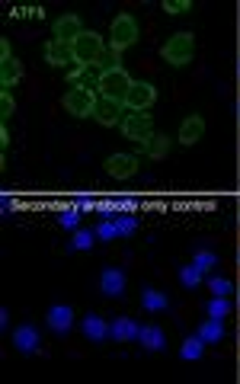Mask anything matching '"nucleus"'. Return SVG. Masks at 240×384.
<instances>
[{
	"mask_svg": "<svg viewBox=\"0 0 240 384\" xmlns=\"http://www.w3.org/2000/svg\"><path fill=\"white\" fill-rule=\"evenodd\" d=\"M97 237H99V240H112V237H119L116 221H109V218H106V221H99L97 224Z\"/></svg>",
	"mask_w": 240,
	"mask_h": 384,
	"instance_id": "7c9ffc66",
	"label": "nucleus"
},
{
	"mask_svg": "<svg viewBox=\"0 0 240 384\" xmlns=\"http://www.w3.org/2000/svg\"><path fill=\"white\" fill-rule=\"evenodd\" d=\"M84 336L87 339H93V343H103L106 336H109V324H106L103 317H99V314H87L84 317Z\"/></svg>",
	"mask_w": 240,
	"mask_h": 384,
	"instance_id": "dca6fc26",
	"label": "nucleus"
},
{
	"mask_svg": "<svg viewBox=\"0 0 240 384\" xmlns=\"http://www.w3.org/2000/svg\"><path fill=\"white\" fill-rule=\"evenodd\" d=\"M199 336L205 339L208 346H214V343H221V339H224V324H221V320H214V317H208L205 324L199 326Z\"/></svg>",
	"mask_w": 240,
	"mask_h": 384,
	"instance_id": "412c9836",
	"label": "nucleus"
},
{
	"mask_svg": "<svg viewBox=\"0 0 240 384\" xmlns=\"http://www.w3.org/2000/svg\"><path fill=\"white\" fill-rule=\"evenodd\" d=\"M135 42H138V19L131 13H119L112 19V51L119 55V51H125Z\"/></svg>",
	"mask_w": 240,
	"mask_h": 384,
	"instance_id": "7ed1b4c3",
	"label": "nucleus"
},
{
	"mask_svg": "<svg viewBox=\"0 0 240 384\" xmlns=\"http://www.w3.org/2000/svg\"><path fill=\"white\" fill-rule=\"evenodd\" d=\"M39 343H42V336L33 324H20L13 330V346L23 352V356H33V352L39 349Z\"/></svg>",
	"mask_w": 240,
	"mask_h": 384,
	"instance_id": "9d476101",
	"label": "nucleus"
},
{
	"mask_svg": "<svg viewBox=\"0 0 240 384\" xmlns=\"http://www.w3.org/2000/svg\"><path fill=\"white\" fill-rule=\"evenodd\" d=\"M20 80H23V64L16 61V55L10 51V42L4 38L0 42V83H4V90H13Z\"/></svg>",
	"mask_w": 240,
	"mask_h": 384,
	"instance_id": "20e7f679",
	"label": "nucleus"
},
{
	"mask_svg": "<svg viewBox=\"0 0 240 384\" xmlns=\"http://www.w3.org/2000/svg\"><path fill=\"white\" fill-rule=\"evenodd\" d=\"M58 221H61V228H77L80 224V208H61Z\"/></svg>",
	"mask_w": 240,
	"mask_h": 384,
	"instance_id": "c756f323",
	"label": "nucleus"
},
{
	"mask_svg": "<svg viewBox=\"0 0 240 384\" xmlns=\"http://www.w3.org/2000/svg\"><path fill=\"white\" fill-rule=\"evenodd\" d=\"M65 109L77 119H87V115L97 112V96L93 90H80V87H71V93L65 96Z\"/></svg>",
	"mask_w": 240,
	"mask_h": 384,
	"instance_id": "423d86ee",
	"label": "nucleus"
},
{
	"mask_svg": "<svg viewBox=\"0 0 240 384\" xmlns=\"http://www.w3.org/2000/svg\"><path fill=\"white\" fill-rule=\"evenodd\" d=\"M45 324H48V330H55V333H67L74 326V307L71 304H52L45 314Z\"/></svg>",
	"mask_w": 240,
	"mask_h": 384,
	"instance_id": "1a4fd4ad",
	"label": "nucleus"
},
{
	"mask_svg": "<svg viewBox=\"0 0 240 384\" xmlns=\"http://www.w3.org/2000/svg\"><path fill=\"white\" fill-rule=\"evenodd\" d=\"M141 304H144V311H163V307H167V294L157 292V288H144Z\"/></svg>",
	"mask_w": 240,
	"mask_h": 384,
	"instance_id": "4be33fe9",
	"label": "nucleus"
},
{
	"mask_svg": "<svg viewBox=\"0 0 240 384\" xmlns=\"http://www.w3.org/2000/svg\"><path fill=\"white\" fill-rule=\"evenodd\" d=\"M192 262L202 269V272H212V269H218V256H214V253H208V250H199Z\"/></svg>",
	"mask_w": 240,
	"mask_h": 384,
	"instance_id": "a878e982",
	"label": "nucleus"
},
{
	"mask_svg": "<svg viewBox=\"0 0 240 384\" xmlns=\"http://www.w3.org/2000/svg\"><path fill=\"white\" fill-rule=\"evenodd\" d=\"M122 132H125V138H131V141H148L151 138V115H144V112L125 115Z\"/></svg>",
	"mask_w": 240,
	"mask_h": 384,
	"instance_id": "6e6552de",
	"label": "nucleus"
},
{
	"mask_svg": "<svg viewBox=\"0 0 240 384\" xmlns=\"http://www.w3.org/2000/svg\"><path fill=\"white\" fill-rule=\"evenodd\" d=\"M202 134H205V122H202V115H189V119L180 125V141L182 144H195Z\"/></svg>",
	"mask_w": 240,
	"mask_h": 384,
	"instance_id": "a211bd4d",
	"label": "nucleus"
},
{
	"mask_svg": "<svg viewBox=\"0 0 240 384\" xmlns=\"http://www.w3.org/2000/svg\"><path fill=\"white\" fill-rule=\"evenodd\" d=\"M208 288H212V294H231V279H224V275H212L208 279Z\"/></svg>",
	"mask_w": 240,
	"mask_h": 384,
	"instance_id": "c85d7f7f",
	"label": "nucleus"
},
{
	"mask_svg": "<svg viewBox=\"0 0 240 384\" xmlns=\"http://www.w3.org/2000/svg\"><path fill=\"white\" fill-rule=\"evenodd\" d=\"M202 275H205V272H202V269L195 266V262H189V266H182V269H180V285L195 288V285L202 282Z\"/></svg>",
	"mask_w": 240,
	"mask_h": 384,
	"instance_id": "b1692460",
	"label": "nucleus"
},
{
	"mask_svg": "<svg viewBox=\"0 0 240 384\" xmlns=\"http://www.w3.org/2000/svg\"><path fill=\"white\" fill-rule=\"evenodd\" d=\"M93 115H97L103 125H116V122L122 119V102L103 100V96H99V100H97V112H93Z\"/></svg>",
	"mask_w": 240,
	"mask_h": 384,
	"instance_id": "f3484780",
	"label": "nucleus"
},
{
	"mask_svg": "<svg viewBox=\"0 0 240 384\" xmlns=\"http://www.w3.org/2000/svg\"><path fill=\"white\" fill-rule=\"evenodd\" d=\"M189 6H192L189 0H167V4H163V10H167V13H186Z\"/></svg>",
	"mask_w": 240,
	"mask_h": 384,
	"instance_id": "473e14b6",
	"label": "nucleus"
},
{
	"mask_svg": "<svg viewBox=\"0 0 240 384\" xmlns=\"http://www.w3.org/2000/svg\"><path fill=\"white\" fill-rule=\"evenodd\" d=\"M129 87H131V80L122 68H106V74L99 77V83H97L103 100H116V102H122V106H125V96H129Z\"/></svg>",
	"mask_w": 240,
	"mask_h": 384,
	"instance_id": "f03ea898",
	"label": "nucleus"
},
{
	"mask_svg": "<svg viewBox=\"0 0 240 384\" xmlns=\"http://www.w3.org/2000/svg\"><path fill=\"white\" fill-rule=\"evenodd\" d=\"M45 58H48V64H67V61H74V51H71V45L52 38V42L45 45Z\"/></svg>",
	"mask_w": 240,
	"mask_h": 384,
	"instance_id": "6ab92c4d",
	"label": "nucleus"
},
{
	"mask_svg": "<svg viewBox=\"0 0 240 384\" xmlns=\"http://www.w3.org/2000/svg\"><path fill=\"white\" fill-rule=\"evenodd\" d=\"M231 311H234V304H231V298H224V294H214V298L208 301V317H214V320H224Z\"/></svg>",
	"mask_w": 240,
	"mask_h": 384,
	"instance_id": "5701e85b",
	"label": "nucleus"
},
{
	"mask_svg": "<svg viewBox=\"0 0 240 384\" xmlns=\"http://www.w3.org/2000/svg\"><path fill=\"white\" fill-rule=\"evenodd\" d=\"M205 339L199 336V333H195L192 339H186V343H182V349H180V358H186V362H199L202 356H205Z\"/></svg>",
	"mask_w": 240,
	"mask_h": 384,
	"instance_id": "aec40b11",
	"label": "nucleus"
},
{
	"mask_svg": "<svg viewBox=\"0 0 240 384\" xmlns=\"http://www.w3.org/2000/svg\"><path fill=\"white\" fill-rule=\"evenodd\" d=\"M93 240H97V230H74V250H90Z\"/></svg>",
	"mask_w": 240,
	"mask_h": 384,
	"instance_id": "cd10ccee",
	"label": "nucleus"
},
{
	"mask_svg": "<svg viewBox=\"0 0 240 384\" xmlns=\"http://www.w3.org/2000/svg\"><path fill=\"white\" fill-rule=\"evenodd\" d=\"M138 333H141V326L131 317H116L109 324V336L119 339V343H131V339H138Z\"/></svg>",
	"mask_w": 240,
	"mask_h": 384,
	"instance_id": "4468645a",
	"label": "nucleus"
},
{
	"mask_svg": "<svg viewBox=\"0 0 240 384\" xmlns=\"http://www.w3.org/2000/svg\"><path fill=\"white\" fill-rule=\"evenodd\" d=\"M154 100H157L154 83H148V80H131L129 96H125V106H129L131 112H144V109H148Z\"/></svg>",
	"mask_w": 240,
	"mask_h": 384,
	"instance_id": "0eeeda50",
	"label": "nucleus"
},
{
	"mask_svg": "<svg viewBox=\"0 0 240 384\" xmlns=\"http://www.w3.org/2000/svg\"><path fill=\"white\" fill-rule=\"evenodd\" d=\"M80 36H84V26H80V19L74 16V13H67V16H61L58 23H55V38H58V42L74 45Z\"/></svg>",
	"mask_w": 240,
	"mask_h": 384,
	"instance_id": "9b49d317",
	"label": "nucleus"
},
{
	"mask_svg": "<svg viewBox=\"0 0 240 384\" xmlns=\"http://www.w3.org/2000/svg\"><path fill=\"white\" fill-rule=\"evenodd\" d=\"M71 51H74V61L84 64V68L87 64H97V58L103 55V38H99L97 32H84V36L71 45Z\"/></svg>",
	"mask_w": 240,
	"mask_h": 384,
	"instance_id": "39448f33",
	"label": "nucleus"
},
{
	"mask_svg": "<svg viewBox=\"0 0 240 384\" xmlns=\"http://www.w3.org/2000/svg\"><path fill=\"white\" fill-rule=\"evenodd\" d=\"M99 292L109 294V298H122L125 294V272L116 266L103 269V275H99Z\"/></svg>",
	"mask_w": 240,
	"mask_h": 384,
	"instance_id": "f8f14e48",
	"label": "nucleus"
},
{
	"mask_svg": "<svg viewBox=\"0 0 240 384\" xmlns=\"http://www.w3.org/2000/svg\"><path fill=\"white\" fill-rule=\"evenodd\" d=\"M163 61L173 64V68H182V64L192 61L195 55V36L192 32H176L173 38H167V45H163Z\"/></svg>",
	"mask_w": 240,
	"mask_h": 384,
	"instance_id": "f257e3e1",
	"label": "nucleus"
},
{
	"mask_svg": "<svg viewBox=\"0 0 240 384\" xmlns=\"http://www.w3.org/2000/svg\"><path fill=\"white\" fill-rule=\"evenodd\" d=\"M13 109H16L13 96H10V90H4V93H0V115H4V122L13 115Z\"/></svg>",
	"mask_w": 240,
	"mask_h": 384,
	"instance_id": "2f4dec72",
	"label": "nucleus"
},
{
	"mask_svg": "<svg viewBox=\"0 0 240 384\" xmlns=\"http://www.w3.org/2000/svg\"><path fill=\"white\" fill-rule=\"evenodd\" d=\"M170 151V141L167 138H160V134H157V138H154V134H151V138H148V154H151V157H163V154H167Z\"/></svg>",
	"mask_w": 240,
	"mask_h": 384,
	"instance_id": "bb28decb",
	"label": "nucleus"
},
{
	"mask_svg": "<svg viewBox=\"0 0 240 384\" xmlns=\"http://www.w3.org/2000/svg\"><path fill=\"white\" fill-rule=\"evenodd\" d=\"M116 228H119V237L135 234V230H138V218L131 215V211H129V215H119L116 218Z\"/></svg>",
	"mask_w": 240,
	"mask_h": 384,
	"instance_id": "393cba45",
	"label": "nucleus"
},
{
	"mask_svg": "<svg viewBox=\"0 0 240 384\" xmlns=\"http://www.w3.org/2000/svg\"><path fill=\"white\" fill-rule=\"evenodd\" d=\"M112 208H119V211H131V208H135V202H131V198H119V202H112Z\"/></svg>",
	"mask_w": 240,
	"mask_h": 384,
	"instance_id": "72a5a7b5",
	"label": "nucleus"
},
{
	"mask_svg": "<svg viewBox=\"0 0 240 384\" xmlns=\"http://www.w3.org/2000/svg\"><path fill=\"white\" fill-rule=\"evenodd\" d=\"M138 343H141L148 352H160L163 346H167V333H163L160 326L148 324V326H141V333H138Z\"/></svg>",
	"mask_w": 240,
	"mask_h": 384,
	"instance_id": "2eb2a0df",
	"label": "nucleus"
},
{
	"mask_svg": "<svg viewBox=\"0 0 240 384\" xmlns=\"http://www.w3.org/2000/svg\"><path fill=\"white\" fill-rule=\"evenodd\" d=\"M106 170L116 179H129L138 173V157H131V154H112V157L106 160Z\"/></svg>",
	"mask_w": 240,
	"mask_h": 384,
	"instance_id": "ddd939ff",
	"label": "nucleus"
}]
</instances>
